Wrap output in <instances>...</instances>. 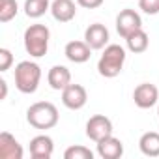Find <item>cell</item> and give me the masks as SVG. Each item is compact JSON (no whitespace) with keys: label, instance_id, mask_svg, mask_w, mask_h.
<instances>
[{"label":"cell","instance_id":"cell-22","mask_svg":"<svg viewBox=\"0 0 159 159\" xmlns=\"http://www.w3.org/2000/svg\"><path fill=\"white\" fill-rule=\"evenodd\" d=\"M11 64H13V54H11V51L10 49H6V47H2L0 49V71H8L10 67H11Z\"/></svg>","mask_w":159,"mask_h":159},{"label":"cell","instance_id":"cell-17","mask_svg":"<svg viewBox=\"0 0 159 159\" xmlns=\"http://www.w3.org/2000/svg\"><path fill=\"white\" fill-rule=\"evenodd\" d=\"M125 43H127V49H129L131 52L140 54V52H144V51L148 49L150 39H148V34H146L142 28H139V30H135L133 34H129V36L125 38Z\"/></svg>","mask_w":159,"mask_h":159},{"label":"cell","instance_id":"cell-23","mask_svg":"<svg viewBox=\"0 0 159 159\" xmlns=\"http://www.w3.org/2000/svg\"><path fill=\"white\" fill-rule=\"evenodd\" d=\"M103 2L105 0H77V4L84 10H96V8L103 6Z\"/></svg>","mask_w":159,"mask_h":159},{"label":"cell","instance_id":"cell-11","mask_svg":"<svg viewBox=\"0 0 159 159\" xmlns=\"http://www.w3.org/2000/svg\"><path fill=\"white\" fill-rule=\"evenodd\" d=\"M64 54H66V58H67L69 62H73V64H84V62L90 60L92 49H90V45H88L86 41L75 39V41H69V43L66 45Z\"/></svg>","mask_w":159,"mask_h":159},{"label":"cell","instance_id":"cell-10","mask_svg":"<svg viewBox=\"0 0 159 159\" xmlns=\"http://www.w3.org/2000/svg\"><path fill=\"white\" fill-rule=\"evenodd\" d=\"M23 155L25 150L11 133H0V159H23Z\"/></svg>","mask_w":159,"mask_h":159},{"label":"cell","instance_id":"cell-14","mask_svg":"<svg viewBox=\"0 0 159 159\" xmlns=\"http://www.w3.org/2000/svg\"><path fill=\"white\" fill-rule=\"evenodd\" d=\"M51 13H52L54 21H58V23H69L77 15V6H75L73 0H52Z\"/></svg>","mask_w":159,"mask_h":159},{"label":"cell","instance_id":"cell-8","mask_svg":"<svg viewBox=\"0 0 159 159\" xmlns=\"http://www.w3.org/2000/svg\"><path fill=\"white\" fill-rule=\"evenodd\" d=\"M133 101L139 109H152L159 101V90L152 83H142L133 90Z\"/></svg>","mask_w":159,"mask_h":159},{"label":"cell","instance_id":"cell-9","mask_svg":"<svg viewBox=\"0 0 159 159\" xmlns=\"http://www.w3.org/2000/svg\"><path fill=\"white\" fill-rule=\"evenodd\" d=\"M84 41L90 45L92 51L105 49L109 43V28L101 23H94L84 30Z\"/></svg>","mask_w":159,"mask_h":159},{"label":"cell","instance_id":"cell-3","mask_svg":"<svg viewBox=\"0 0 159 159\" xmlns=\"http://www.w3.org/2000/svg\"><path fill=\"white\" fill-rule=\"evenodd\" d=\"M26 122L36 129H52L58 124V109L51 101H38L28 107Z\"/></svg>","mask_w":159,"mask_h":159},{"label":"cell","instance_id":"cell-18","mask_svg":"<svg viewBox=\"0 0 159 159\" xmlns=\"http://www.w3.org/2000/svg\"><path fill=\"white\" fill-rule=\"evenodd\" d=\"M51 10L49 0H25V13L30 19H39Z\"/></svg>","mask_w":159,"mask_h":159},{"label":"cell","instance_id":"cell-25","mask_svg":"<svg viewBox=\"0 0 159 159\" xmlns=\"http://www.w3.org/2000/svg\"><path fill=\"white\" fill-rule=\"evenodd\" d=\"M157 116H159V109H157Z\"/></svg>","mask_w":159,"mask_h":159},{"label":"cell","instance_id":"cell-6","mask_svg":"<svg viewBox=\"0 0 159 159\" xmlns=\"http://www.w3.org/2000/svg\"><path fill=\"white\" fill-rule=\"evenodd\" d=\"M139 28H142V19H140V15L135 11V10H131V8H125V10H122L118 15H116V32L125 39L129 34H133L135 30H139Z\"/></svg>","mask_w":159,"mask_h":159},{"label":"cell","instance_id":"cell-20","mask_svg":"<svg viewBox=\"0 0 159 159\" xmlns=\"http://www.w3.org/2000/svg\"><path fill=\"white\" fill-rule=\"evenodd\" d=\"M64 159H94V152L86 146L75 144L64 152Z\"/></svg>","mask_w":159,"mask_h":159},{"label":"cell","instance_id":"cell-16","mask_svg":"<svg viewBox=\"0 0 159 159\" xmlns=\"http://www.w3.org/2000/svg\"><path fill=\"white\" fill-rule=\"evenodd\" d=\"M139 148L146 157H159V133L148 131L139 139Z\"/></svg>","mask_w":159,"mask_h":159},{"label":"cell","instance_id":"cell-12","mask_svg":"<svg viewBox=\"0 0 159 159\" xmlns=\"http://www.w3.org/2000/svg\"><path fill=\"white\" fill-rule=\"evenodd\" d=\"M98 144V155L101 159H120L124 155V144L120 139L109 135L103 140L96 142Z\"/></svg>","mask_w":159,"mask_h":159},{"label":"cell","instance_id":"cell-21","mask_svg":"<svg viewBox=\"0 0 159 159\" xmlns=\"http://www.w3.org/2000/svg\"><path fill=\"white\" fill-rule=\"evenodd\" d=\"M139 8L146 15H157L159 13V0H139Z\"/></svg>","mask_w":159,"mask_h":159},{"label":"cell","instance_id":"cell-19","mask_svg":"<svg viewBox=\"0 0 159 159\" xmlns=\"http://www.w3.org/2000/svg\"><path fill=\"white\" fill-rule=\"evenodd\" d=\"M19 11L17 0H0V23H10Z\"/></svg>","mask_w":159,"mask_h":159},{"label":"cell","instance_id":"cell-15","mask_svg":"<svg viewBox=\"0 0 159 159\" xmlns=\"http://www.w3.org/2000/svg\"><path fill=\"white\" fill-rule=\"evenodd\" d=\"M47 81L52 90L62 92L67 84H71V73L66 66H52L47 73Z\"/></svg>","mask_w":159,"mask_h":159},{"label":"cell","instance_id":"cell-2","mask_svg":"<svg viewBox=\"0 0 159 159\" xmlns=\"http://www.w3.org/2000/svg\"><path fill=\"white\" fill-rule=\"evenodd\" d=\"M15 88L21 94H34L41 81V67L36 62L23 60L15 66Z\"/></svg>","mask_w":159,"mask_h":159},{"label":"cell","instance_id":"cell-1","mask_svg":"<svg viewBox=\"0 0 159 159\" xmlns=\"http://www.w3.org/2000/svg\"><path fill=\"white\" fill-rule=\"evenodd\" d=\"M124 64H125V49L118 43H111L105 47L98 62V71L105 79H114L122 73Z\"/></svg>","mask_w":159,"mask_h":159},{"label":"cell","instance_id":"cell-7","mask_svg":"<svg viewBox=\"0 0 159 159\" xmlns=\"http://www.w3.org/2000/svg\"><path fill=\"white\" fill-rule=\"evenodd\" d=\"M109 135H112V122L105 114H96L86 122V137L90 140L99 142Z\"/></svg>","mask_w":159,"mask_h":159},{"label":"cell","instance_id":"cell-13","mask_svg":"<svg viewBox=\"0 0 159 159\" xmlns=\"http://www.w3.org/2000/svg\"><path fill=\"white\" fill-rule=\"evenodd\" d=\"M54 152V142L49 135H36L30 140V155L34 159H51Z\"/></svg>","mask_w":159,"mask_h":159},{"label":"cell","instance_id":"cell-24","mask_svg":"<svg viewBox=\"0 0 159 159\" xmlns=\"http://www.w3.org/2000/svg\"><path fill=\"white\" fill-rule=\"evenodd\" d=\"M0 101H4L6 98H8V83L4 81V79H0Z\"/></svg>","mask_w":159,"mask_h":159},{"label":"cell","instance_id":"cell-4","mask_svg":"<svg viewBox=\"0 0 159 159\" xmlns=\"http://www.w3.org/2000/svg\"><path fill=\"white\" fill-rule=\"evenodd\" d=\"M25 49L32 58H41L49 51V39H51V30L45 25H30L25 30Z\"/></svg>","mask_w":159,"mask_h":159},{"label":"cell","instance_id":"cell-5","mask_svg":"<svg viewBox=\"0 0 159 159\" xmlns=\"http://www.w3.org/2000/svg\"><path fill=\"white\" fill-rule=\"evenodd\" d=\"M88 101V94L86 88L83 84H67L62 90V103L64 107H67L69 111H81Z\"/></svg>","mask_w":159,"mask_h":159}]
</instances>
